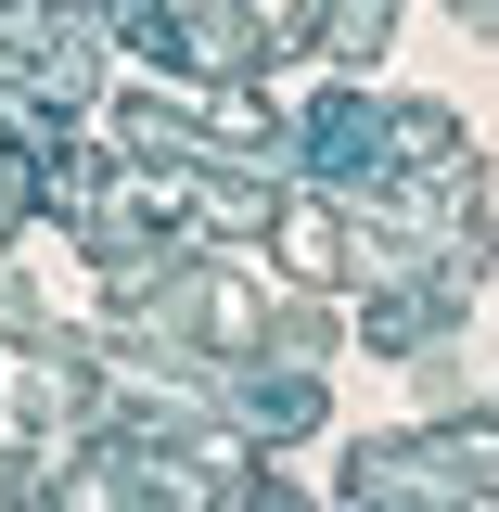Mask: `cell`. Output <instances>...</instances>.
<instances>
[]
</instances>
